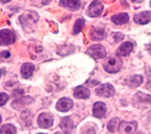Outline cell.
<instances>
[{
    "label": "cell",
    "instance_id": "cell-1",
    "mask_svg": "<svg viewBox=\"0 0 151 134\" xmlns=\"http://www.w3.org/2000/svg\"><path fill=\"white\" fill-rule=\"evenodd\" d=\"M104 70L110 74L119 72L123 67V61L117 55H112L104 61L103 64Z\"/></svg>",
    "mask_w": 151,
    "mask_h": 134
},
{
    "label": "cell",
    "instance_id": "cell-2",
    "mask_svg": "<svg viewBox=\"0 0 151 134\" xmlns=\"http://www.w3.org/2000/svg\"><path fill=\"white\" fill-rule=\"evenodd\" d=\"M132 103L133 106L137 109H147L151 106V95L138 91L132 98Z\"/></svg>",
    "mask_w": 151,
    "mask_h": 134
},
{
    "label": "cell",
    "instance_id": "cell-3",
    "mask_svg": "<svg viewBox=\"0 0 151 134\" xmlns=\"http://www.w3.org/2000/svg\"><path fill=\"white\" fill-rule=\"evenodd\" d=\"M86 53L95 60L104 58L107 55L106 48L101 44H94L91 45L87 48Z\"/></svg>",
    "mask_w": 151,
    "mask_h": 134
},
{
    "label": "cell",
    "instance_id": "cell-4",
    "mask_svg": "<svg viewBox=\"0 0 151 134\" xmlns=\"http://www.w3.org/2000/svg\"><path fill=\"white\" fill-rule=\"evenodd\" d=\"M39 19L38 14L34 11H27L19 17V20L23 26H30L35 24Z\"/></svg>",
    "mask_w": 151,
    "mask_h": 134
},
{
    "label": "cell",
    "instance_id": "cell-5",
    "mask_svg": "<svg viewBox=\"0 0 151 134\" xmlns=\"http://www.w3.org/2000/svg\"><path fill=\"white\" fill-rule=\"evenodd\" d=\"M137 128V123L135 120L126 122L121 121L118 126L119 134H133Z\"/></svg>",
    "mask_w": 151,
    "mask_h": 134
},
{
    "label": "cell",
    "instance_id": "cell-6",
    "mask_svg": "<svg viewBox=\"0 0 151 134\" xmlns=\"http://www.w3.org/2000/svg\"><path fill=\"white\" fill-rule=\"evenodd\" d=\"M95 93L97 96L108 98L113 96L114 94L115 90L113 86L109 83L101 84L95 90Z\"/></svg>",
    "mask_w": 151,
    "mask_h": 134
},
{
    "label": "cell",
    "instance_id": "cell-7",
    "mask_svg": "<svg viewBox=\"0 0 151 134\" xmlns=\"http://www.w3.org/2000/svg\"><path fill=\"white\" fill-rule=\"evenodd\" d=\"M16 39L15 34L9 29H3L0 31L1 45H9L15 43Z\"/></svg>",
    "mask_w": 151,
    "mask_h": 134
},
{
    "label": "cell",
    "instance_id": "cell-8",
    "mask_svg": "<svg viewBox=\"0 0 151 134\" xmlns=\"http://www.w3.org/2000/svg\"><path fill=\"white\" fill-rule=\"evenodd\" d=\"M104 9L102 3L99 1H93L88 6L87 15L91 18L97 17L101 15Z\"/></svg>",
    "mask_w": 151,
    "mask_h": 134
},
{
    "label": "cell",
    "instance_id": "cell-9",
    "mask_svg": "<svg viewBox=\"0 0 151 134\" xmlns=\"http://www.w3.org/2000/svg\"><path fill=\"white\" fill-rule=\"evenodd\" d=\"M38 124L40 128L47 129L50 128L53 124V117L48 113H41L38 118Z\"/></svg>",
    "mask_w": 151,
    "mask_h": 134
},
{
    "label": "cell",
    "instance_id": "cell-10",
    "mask_svg": "<svg viewBox=\"0 0 151 134\" xmlns=\"http://www.w3.org/2000/svg\"><path fill=\"white\" fill-rule=\"evenodd\" d=\"M133 49V44L130 41L123 43L116 50V55L119 57H126L129 55Z\"/></svg>",
    "mask_w": 151,
    "mask_h": 134
},
{
    "label": "cell",
    "instance_id": "cell-11",
    "mask_svg": "<svg viewBox=\"0 0 151 134\" xmlns=\"http://www.w3.org/2000/svg\"><path fill=\"white\" fill-rule=\"evenodd\" d=\"M73 106V101L68 97H62L57 102L56 104V109L60 112H67L72 108Z\"/></svg>",
    "mask_w": 151,
    "mask_h": 134
},
{
    "label": "cell",
    "instance_id": "cell-12",
    "mask_svg": "<svg viewBox=\"0 0 151 134\" xmlns=\"http://www.w3.org/2000/svg\"><path fill=\"white\" fill-rule=\"evenodd\" d=\"M150 17V11H142L138 14H135L133 15V21L137 24L145 25L149 22Z\"/></svg>",
    "mask_w": 151,
    "mask_h": 134
},
{
    "label": "cell",
    "instance_id": "cell-13",
    "mask_svg": "<svg viewBox=\"0 0 151 134\" xmlns=\"http://www.w3.org/2000/svg\"><path fill=\"white\" fill-rule=\"evenodd\" d=\"M143 81V78L139 74H133L124 80L125 84L130 88H136L140 86Z\"/></svg>",
    "mask_w": 151,
    "mask_h": 134
},
{
    "label": "cell",
    "instance_id": "cell-14",
    "mask_svg": "<svg viewBox=\"0 0 151 134\" xmlns=\"http://www.w3.org/2000/svg\"><path fill=\"white\" fill-rule=\"evenodd\" d=\"M89 34L90 39L93 41L102 40L107 36V32L105 29L101 27H93Z\"/></svg>",
    "mask_w": 151,
    "mask_h": 134
},
{
    "label": "cell",
    "instance_id": "cell-15",
    "mask_svg": "<svg viewBox=\"0 0 151 134\" xmlns=\"http://www.w3.org/2000/svg\"><path fill=\"white\" fill-rule=\"evenodd\" d=\"M107 107L106 104L101 102H97L93 104V115L97 118H102L106 114Z\"/></svg>",
    "mask_w": 151,
    "mask_h": 134
},
{
    "label": "cell",
    "instance_id": "cell-16",
    "mask_svg": "<svg viewBox=\"0 0 151 134\" xmlns=\"http://www.w3.org/2000/svg\"><path fill=\"white\" fill-rule=\"evenodd\" d=\"M90 95V90L82 85L78 86L74 89V97L76 99H86L88 98Z\"/></svg>",
    "mask_w": 151,
    "mask_h": 134
},
{
    "label": "cell",
    "instance_id": "cell-17",
    "mask_svg": "<svg viewBox=\"0 0 151 134\" xmlns=\"http://www.w3.org/2000/svg\"><path fill=\"white\" fill-rule=\"evenodd\" d=\"M59 126L64 133L68 134L73 130L74 128V123L70 116H65L61 119Z\"/></svg>",
    "mask_w": 151,
    "mask_h": 134
},
{
    "label": "cell",
    "instance_id": "cell-18",
    "mask_svg": "<svg viewBox=\"0 0 151 134\" xmlns=\"http://www.w3.org/2000/svg\"><path fill=\"white\" fill-rule=\"evenodd\" d=\"M35 67L34 64L31 63H24L21 67V74L24 79H29L32 76V74L35 70Z\"/></svg>",
    "mask_w": 151,
    "mask_h": 134
},
{
    "label": "cell",
    "instance_id": "cell-19",
    "mask_svg": "<svg viewBox=\"0 0 151 134\" xmlns=\"http://www.w3.org/2000/svg\"><path fill=\"white\" fill-rule=\"evenodd\" d=\"M32 102L33 99L31 96H25L13 101L12 103V106L14 109L19 110L25 106L31 103Z\"/></svg>",
    "mask_w": 151,
    "mask_h": 134
},
{
    "label": "cell",
    "instance_id": "cell-20",
    "mask_svg": "<svg viewBox=\"0 0 151 134\" xmlns=\"http://www.w3.org/2000/svg\"><path fill=\"white\" fill-rule=\"evenodd\" d=\"M59 5L70 11H75L80 9L81 4L80 1H60Z\"/></svg>",
    "mask_w": 151,
    "mask_h": 134
},
{
    "label": "cell",
    "instance_id": "cell-21",
    "mask_svg": "<svg viewBox=\"0 0 151 134\" xmlns=\"http://www.w3.org/2000/svg\"><path fill=\"white\" fill-rule=\"evenodd\" d=\"M111 21L116 25H123L126 24L129 21V15L127 12H121L113 15Z\"/></svg>",
    "mask_w": 151,
    "mask_h": 134
},
{
    "label": "cell",
    "instance_id": "cell-22",
    "mask_svg": "<svg viewBox=\"0 0 151 134\" xmlns=\"http://www.w3.org/2000/svg\"><path fill=\"white\" fill-rule=\"evenodd\" d=\"M16 128L12 124H5L1 127V134H15Z\"/></svg>",
    "mask_w": 151,
    "mask_h": 134
},
{
    "label": "cell",
    "instance_id": "cell-23",
    "mask_svg": "<svg viewBox=\"0 0 151 134\" xmlns=\"http://www.w3.org/2000/svg\"><path fill=\"white\" fill-rule=\"evenodd\" d=\"M85 25V21L83 18H79L78 19L73 27V34L76 35L78 34L82 30L83 28Z\"/></svg>",
    "mask_w": 151,
    "mask_h": 134
},
{
    "label": "cell",
    "instance_id": "cell-24",
    "mask_svg": "<svg viewBox=\"0 0 151 134\" xmlns=\"http://www.w3.org/2000/svg\"><path fill=\"white\" fill-rule=\"evenodd\" d=\"M119 121H120V119L119 117H115L112 118L107 124L108 130L111 132H114L117 128H118L119 126Z\"/></svg>",
    "mask_w": 151,
    "mask_h": 134
},
{
    "label": "cell",
    "instance_id": "cell-25",
    "mask_svg": "<svg viewBox=\"0 0 151 134\" xmlns=\"http://www.w3.org/2000/svg\"><path fill=\"white\" fill-rule=\"evenodd\" d=\"M95 126L93 123H87V125H84V128L82 129V133L83 134H95L96 129Z\"/></svg>",
    "mask_w": 151,
    "mask_h": 134
},
{
    "label": "cell",
    "instance_id": "cell-26",
    "mask_svg": "<svg viewBox=\"0 0 151 134\" xmlns=\"http://www.w3.org/2000/svg\"><path fill=\"white\" fill-rule=\"evenodd\" d=\"M110 36L112 40H113V43H117L124 38V35L120 32H111Z\"/></svg>",
    "mask_w": 151,
    "mask_h": 134
},
{
    "label": "cell",
    "instance_id": "cell-27",
    "mask_svg": "<svg viewBox=\"0 0 151 134\" xmlns=\"http://www.w3.org/2000/svg\"><path fill=\"white\" fill-rule=\"evenodd\" d=\"M8 99H9L8 95L5 93L2 92L1 93V103H0L1 106H2L4 104H5L8 101Z\"/></svg>",
    "mask_w": 151,
    "mask_h": 134
},
{
    "label": "cell",
    "instance_id": "cell-28",
    "mask_svg": "<svg viewBox=\"0 0 151 134\" xmlns=\"http://www.w3.org/2000/svg\"><path fill=\"white\" fill-rule=\"evenodd\" d=\"M1 55L2 57H4L5 58H8L11 56V53L9 51H8L7 50H5V51H2Z\"/></svg>",
    "mask_w": 151,
    "mask_h": 134
},
{
    "label": "cell",
    "instance_id": "cell-29",
    "mask_svg": "<svg viewBox=\"0 0 151 134\" xmlns=\"http://www.w3.org/2000/svg\"><path fill=\"white\" fill-rule=\"evenodd\" d=\"M146 50L150 54H151V43H149V44H147L146 45Z\"/></svg>",
    "mask_w": 151,
    "mask_h": 134
},
{
    "label": "cell",
    "instance_id": "cell-30",
    "mask_svg": "<svg viewBox=\"0 0 151 134\" xmlns=\"http://www.w3.org/2000/svg\"><path fill=\"white\" fill-rule=\"evenodd\" d=\"M132 2H143V1H132Z\"/></svg>",
    "mask_w": 151,
    "mask_h": 134
},
{
    "label": "cell",
    "instance_id": "cell-31",
    "mask_svg": "<svg viewBox=\"0 0 151 134\" xmlns=\"http://www.w3.org/2000/svg\"><path fill=\"white\" fill-rule=\"evenodd\" d=\"M11 1H1V2H9Z\"/></svg>",
    "mask_w": 151,
    "mask_h": 134
},
{
    "label": "cell",
    "instance_id": "cell-32",
    "mask_svg": "<svg viewBox=\"0 0 151 134\" xmlns=\"http://www.w3.org/2000/svg\"><path fill=\"white\" fill-rule=\"evenodd\" d=\"M150 2V6H151V1H150V2Z\"/></svg>",
    "mask_w": 151,
    "mask_h": 134
},
{
    "label": "cell",
    "instance_id": "cell-33",
    "mask_svg": "<svg viewBox=\"0 0 151 134\" xmlns=\"http://www.w3.org/2000/svg\"><path fill=\"white\" fill-rule=\"evenodd\" d=\"M137 134H143V133H141V132H139V133H137Z\"/></svg>",
    "mask_w": 151,
    "mask_h": 134
},
{
    "label": "cell",
    "instance_id": "cell-34",
    "mask_svg": "<svg viewBox=\"0 0 151 134\" xmlns=\"http://www.w3.org/2000/svg\"><path fill=\"white\" fill-rule=\"evenodd\" d=\"M37 134H44V133H37Z\"/></svg>",
    "mask_w": 151,
    "mask_h": 134
}]
</instances>
